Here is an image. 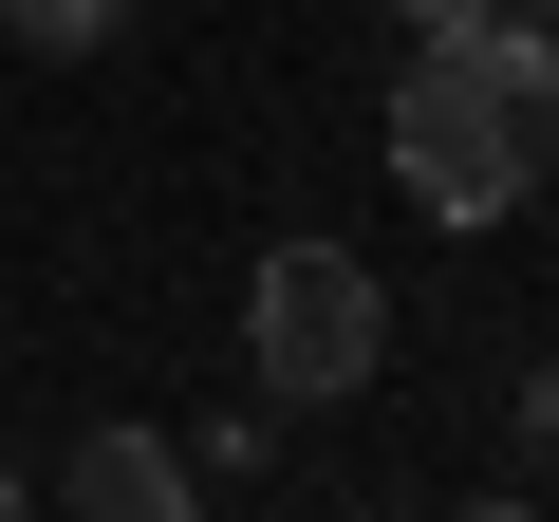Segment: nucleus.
Wrapping results in <instances>:
<instances>
[{"label":"nucleus","instance_id":"nucleus-1","mask_svg":"<svg viewBox=\"0 0 559 522\" xmlns=\"http://www.w3.org/2000/svg\"><path fill=\"white\" fill-rule=\"evenodd\" d=\"M540 150H559V38L503 20V0L429 20L411 75H392V168H411V205H429V224H503Z\"/></svg>","mask_w":559,"mask_h":522},{"label":"nucleus","instance_id":"nucleus-2","mask_svg":"<svg viewBox=\"0 0 559 522\" xmlns=\"http://www.w3.org/2000/svg\"><path fill=\"white\" fill-rule=\"evenodd\" d=\"M242 355H261L280 411H336V392H373V355H392V281H373L355 242H261V281H242Z\"/></svg>","mask_w":559,"mask_h":522},{"label":"nucleus","instance_id":"nucleus-3","mask_svg":"<svg viewBox=\"0 0 559 522\" xmlns=\"http://www.w3.org/2000/svg\"><path fill=\"white\" fill-rule=\"evenodd\" d=\"M75 522H187V448L168 429H94L75 448Z\"/></svg>","mask_w":559,"mask_h":522},{"label":"nucleus","instance_id":"nucleus-4","mask_svg":"<svg viewBox=\"0 0 559 522\" xmlns=\"http://www.w3.org/2000/svg\"><path fill=\"white\" fill-rule=\"evenodd\" d=\"M0 38H38V57H94V38H131V0H0Z\"/></svg>","mask_w":559,"mask_h":522},{"label":"nucleus","instance_id":"nucleus-5","mask_svg":"<svg viewBox=\"0 0 559 522\" xmlns=\"http://www.w3.org/2000/svg\"><path fill=\"white\" fill-rule=\"evenodd\" d=\"M522 448H559V355H540V373H522Z\"/></svg>","mask_w":559,"mask_h":522},{"label":"nucleus","instance_id":"nucleus-6","mask_svg":"<svg viewBox=\"0 0 559 522\" xmlns=\"http://www.w3.org/2000/svg\"><path fill=\"white\" fill-rule=\"evenodd\" d=\"M448 522H540V503H448Z\"/></svg>","mask_w":559,"mask_h":522},{"label":"nucleus","instance_id":"nucleus-7","mask_svg":"<svg viewBox=\"0 0 559 522\" xmlns=\"http://www.w3.org/2000/svg\"><path fill=\"white\" fill-rule=\"evenodd\" d=\"M392 20H466V0H392Z\"/></svg>","mask_w":559,"mask_h":522},{"label":"nucleus","instance_id":"nucleus-8","mask_svg":"<svg viewBox=\"0 0 559 522\" xmlns=\"http://www.w3.org/2000/svg\"><path fill=\"white\" fill-rule=\"evenodd\" d=\"M503 20H540V38H559V0H503Z\"/></svg>","mask_w":559,"mask_h":522},{"label":"nucleus","instance_id":"nucleus-9","mask_svg":"<svg viewBox=\"0 0 559 522\" xmlns=\"http://www.w3.org/2000/svg\"><path fill=\"white\" fill-rule=\"evenodd\" d=\"M0 522H20V466H0Z\"/></svg>","mask_w":559,"mask_h":522}]
</instances>
